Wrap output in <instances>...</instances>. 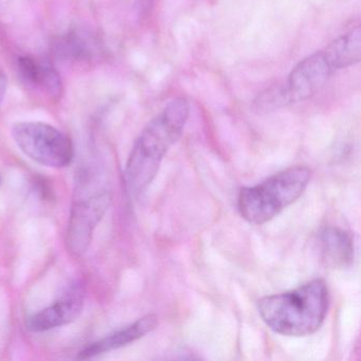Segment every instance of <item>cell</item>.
Segmentation results:
<instances>
[{"label": "cell", "instance_id": "1", "mask_svg": "<svg viewBox=\"0 0 361 361\" xmlns=\"http://www.w3.org/2000/svg\"><path fill=\"white\" fill-rule=\"evenodd\" d=\"M190 109L189 101L177 97L143 128L126 162V183L132 193H142L155 179L164 156L183 135Z\"/></svg>", "mask_w": 361, "mask_h": 361}, {"label": "cell", "instance_id": "2", "mask_svg": "<svg viewBox=\"0 0 361 361\" xmlns=\"http://www.w3.org/2000/svg\"><path fill=\"white\" fill-rule=\"evenodd\" d=\"M329 289L321 279L298 288L266 295L257 302L259 316L274 333L305 337L316 333L329 310Z\"/></svg>", "mask_w": 361, "mask_h": 361}, {"label": "cell", "instance_id": "3", "mask_svg": "<svg viewBox=\"0 0 361 361\" xmlns=\"http://www.w3.org/2000/svg\"><path fill=\"white\" fill-rule=\"evenodd\" d=\"M360 60L361 28L357 26L293 67L286 81L280 84L286 105L312 98L334 73L358 64Z\"/></svg>", "mask_w": 361, "mask_h": 361}, {"label": "cell", "instance_id": "4", "mask_svg": "<svg viewBox=\"0 0 361 361\" xmlns=\"http://www.w3.org/2000/svg\"><path fill=\"white\" fill-rule=\"evenodd\" d=\"M310 176L307 166H295L272 175L259 185L243 188L238 198L240 216L253 225L271 221L301 197Z\"/></svg>", "mask_w": 361, "mask_h": 361}, {"label": "cell", "instance_id": "5", "mask_svg": "<svg viewBox=\"0 0 361 361\" xmlns=\"http://www.w3.org/2000/svg\"><path fill=\"white\" fill-rule=\"evenodd\" d=\"M111 190L90 172L80 175L75 192L66 243L68 250L81 257L90 248L94 232L111 204Z\"/></svg>", "mask_w": 361, "mask_h": 361}, {"label": "cell", "instance_id": "6", "mask_svg": "<svg viewBox=\"0 0 361 361\" xmlns=\"http://www.w3.org/2000/svg\"><path fill=\"white\" fill-rule=\"evenodd\" d=\"M11 134L18 149L41 166L66 168L75 157V149L69 137L50 124L18 122L12 128Z\"/></svg>", "mask_w": 361, "mask_h": 361}, {"label": "cell", "instance_id": "7", "mask_svg": "<svg viewBox=\"0 0 361 361\" xmlns=\"http://www.w3.org/2000/svg\"><path fill=\"white\" fill-rule=\"evenodd\" d=\"M85 298L83 285L75 283L51 305L31 316L27 327L35 333H43L73 322L83 312Z\"/></svg>", "mask_w": 361, "mask_h": 361}, {"label": "cell", "instance_id": "8", "mask_svg": "<svg viewBox=\"0 0 361 361\" xmlns=\"http://www.w3.org/2000/svg\"><path fill=\"white\" fill-rule=\"evenodd\" d=\"M158 324V318L156 314H149L138 319L135 322L130 323L123 329L114 331L111 335L92 342L90 345L81 350L77 358L84 360L90 359L99 355L105 354L111 350H118L134 343L137 340L145 337L147 334L153 331Z\"/></svg>", "mask_w": 361, "mask_h": 361}, {"label": "cell", "instance_id": "9", "mask_svg": "<svg viewBox=\"0 0 361 361\" xmlns=\"http://www.w3.org/2000/svg\"><path fill=\"white\" fill-rule=\"evenodd\" d=\"M317 245L321 259L329 267L346 268L354 261V238L348 230L326 226L319 232Z\"/></svg>", "mask_w": 361, "mask_h": 361}, {"label": "cell", "instance_id": "10", "mask_svg": "<svg viewBox=\"0 0 361 361\" xmlns=\"http://www.w3.org/2000/svg\"><path fill=\"white\" fill-rule=\"evenodd\" d=\"M18 68L23 81L31 90L50 99L60 98L62 80L51 65L32 56H23L18 60Z\"/></svg>", "mask_w": 361, "mask_h": 361}, {"label": "cell", "instance_id": "11", "mask_svg": "<svg viewBox=\"0 0 361 361\" xmlns=\"http://www.w3.org/2000/svg\"><path fill=\"white\" fill-rule=\"evenodd\" d=\"M58 54L66 58L86 59L92 54V43L90 39L79 33L65 35L56 43Z\"/></svg>", "mask_w": 361, "mask_h": 361}, {"label": "cell", "instance_id": "12", "mask_svg": "<svg viewBox=\"0 0 361 361\" xmlns=\"http://www.w3.org/2000/svg\"><path fill=\"white\" fill-rule=\"evenodd\" d=\"M6 92H7V79L3 73H0V104L5 98Z\"/></svg>", "mask_w": 361, "mask_h": 361}, {"label": "cell", "instance_id": "13", "mask_svg": "<svg viewBox=\"0 0 361 361\" xmlns=\"http://www.w3.org/2000/svg\"><path fill=\"white\" fill-rule=\"evenodd\" d=\"M0 185H1V174H0Z\"/></svg>", "mask_w": 361, "mask_h": 361}]
</instances>
